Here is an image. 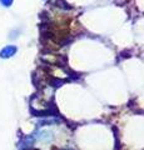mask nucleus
<instances>
[{
    "mask_svg": "<svg viewBox=\"0 0 144 150\" xmlns=\"http://www.w3.org/2000/svg\"><path fill=\"white\" fill-rule=\"evenodd\" d=\"M16 46L15 45H6L5 48H3L0 50V58L3 59H8V58H11L13 55H15L16 53Z\"/></svg>",
    "mask_w": 144,
    "mask_h": 150,
    "instance_id": "obj_1",
    "label": "nucleus"
},
{
    "mask_svg": "<svg viewBox=\"0 0 144 150\" xmlns=\"http://www.w3.org/2000/svg\"><path fill=\"white\" fill-rule=\"evenodd\" d=\"M14 0H0V4L4 6V8H10L13 5Z\"/></svg>",
    "mask_w": 144,
    "mask_h": 150,
    "instance_id": "obj_2",
    "label": "nucleus"
}]
</instances>
